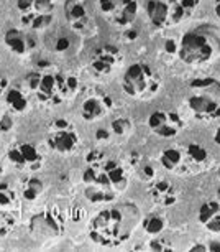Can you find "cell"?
<instances>
[{"label":"cell","mask_w":220,"mask_h":252,"mask_svg":"<svg viewBox=\"0 0 220 252\" xmlns=\"http://www.w3.org/2000/svg\"><path fill=\"white\" fill-rule=\"evenodd\" d=\"M138 222H140V209L132 203L104 209L92 220L90 237L99 246H118L133 234Z\"/></svg>","instance_id":"obj_1"},{"label":"cell","mask_w":220,"mask_h":252,"mask_svg":"<svg viewBox=\"0 0 220 252\" xmlns=\"http://www.w3.org/2000/svg\"><path fill=\"white\" fill-rule=\"evenodd\" d=\"M220 53V40L214 33L195 30L183 36L179 56L184 63H204Z\"/></svg>","instance_id":"obj_2"},{"label":"cell","mask_w":220,"mask_h":252,"mask_svg":"<svg viewBox=\"0 0 220 252\" xmlns=\"http://www.w3.org/2000/svg\"><path fill=\"white\" fill-rule=\"evenodd\" d=\"M27 88L41 104L58 106L66 99L64 94V74H55L50 71H33L27 76Z\"/></svg>","instance_id":"obj_3"},{"label":"cell","mask_w":220,"mask_h":252,"mask_svg":"<svg viewBox=\"0 0 220 252\" xmlns=\"http://www.w3.org/2000/svg\"><path fill=\"white\" fill-rule=\"evenodd\" d=\"M194 93L189 97V107L204 119H217L220 116V83L214 78L194 79L191 83Z\"/></svg>","instance_id":"obj_4"},{"label":"cell","mask_w":220,"mask_h":252,"mask_svg":"<svg viewBox=\"0 0 220 252\" xmlns=\"http://www.w3.org/2000/svg\"><path fill=\"white\" fill-rule=\"evenodd\" d=\"M160 86L156 71L150 64L135 63L127 69L122 88L132 97H148L156 93Z\"/></svg>","instance_id":"obj_5"},{"label":"cell","mask_w":220,"mask_h":252,"mask_svg":"<svg viewBox=\"0 0 220 252\" xmlns=\"http://www.w3.org/2000/svg\"><path fill=\"white\" fill-rule=\"evenodd\" d=\"M79 139L73 124L66 119H55L48 126V145L58 154H71L78 149Z\"/></svg>","instance_id":"obj_6"},{"label":"cell","mask_w":220,"mask_h":252,"mask_svg":"<svg viewBox=\"0 0 220 252\" xmlns=\"http://www.w3.org/2000/svg\"><path fill=\"white\" fill-rule=\"evenodd\" d=\"M99 7L100 12L117 27L130 25L138 12L137 0H99Z\"/></svg>","instance_id":"obj_7"},{"label":"cell","mask_w":220,"mask_h":252,"mask_svg":"<svg viewBox=\"0 0 220 252\" xmlns=\"http://www.w3.org/2000/svg\"><path fill=\"white\" fill-rule=\"evenodd\" d=\"M30 231L38 239H53L63 232V220L56 209H48L30 220Z\"/></svg>","instance_id":"obj_8"},{"label":"cell","mask_w":220,"mask_h":252,"mask_svg":"<svg viewBox=\"0 0 220 252\" xmlns=\"http://www.w3.org/2000/svg\"><path fill=\"white\" fill-rule=\"evenodd\" d=\"M148 126H150V129L156 135L165 137V139H171V137H176L179 134L181 127H183V121L174 112L156 111L148 119Z\"/></svg>","instance_id":"obj_9"},{"label":"cell","mask_w":220,"mask_h":252,"mask_svg":"<svg viewBox=\"0 0 220 252\" xmlns=\"http://www.w3.org/2000/svg\"><path fill=\"white\" fill-rule=\"evenodd\" d=\"M7 157L13 165L20 166V168L33 170L36 166H40L43 161L40 150L33 144H28V142H20V144L12 145L7 152Z\"/></svg>","instance_id":"obj_10"},{"label":"cell","mask_w":220,"mask_h":252,"mask_svg":"<svg viewBox=\"0 0 220 252\" xmlns=\"http://www.w3.org/2000/svg\"><path fill=\"white\" fill-rule=\"evenodd\" d=\"M64 15L71 28L79 33H85L90 28V15L85 0H66Z\"/></svg>","instance_id":"obj_11"},{"label":"cell","mask_w":220,"mask_h":252,"mask_svg":"<svg viewBox=\"0 0 220 252\" xmlns=\"http://www.w3.org/2000/svg\"><path fill=\"white\" fill-rule=\"evenodd\" d=\"M112 107V99L105 96L102 93H90L85 96L81 106V114L85 121H97V119L104 117L109 109Z\"/></svg>","instance_id":"obj_12"},{"label":"cell","mask_w":220,"mask_h":252,"mask_svg":"<svg viewBox=\"0 0 220 252\" xmlns=\"http://www.w3.org/2000/svg\"><path fill=\"white\" fill-rule=\"evenodd\" d=\"M117 61H118V48L105 45L94 51L90 66H92L94 73L104 76V74H109L110 71L115 68Z\"/></svg>","instance_id":"obj_13"},{"label":"cell","mask_w":220,"mask_h":252,"mask_svg":"<svg viewBox=\"0 0 220 252\" xmlns=\"http://www.w3.org/2000/svg\"><path fill=\"white\" fill-rule=\"evenodd\" d=\"M5 43L18 56H25L28 53H31L36 48V41L31 35H28L27 32L18 30V28H10L5 33Z\"/></svg>","instance_id":"obj_14"},{"label":"cell","mask_w":220,"mask_h":252,"mask_svg":"<svg viewBox=\"0 0 220 252\" xmlns=\"http://www.w3.org/2000/svg\"><path fill=\"white\" fill-rule=\"evenodd\" d=\"M100 165H102L104 172L107 175L110 189H112L113 193L123 191L128 185V178H127V173H125V170H123V166L118 163L117 160L109 158V157H105V158L100 161Z\"/></svg>","instance_id":"obj_15"},{"label":"cell","mask_w":220,"mask_h":252,"mask_svg":"<svg viewBox=\"0 0 220 252\" xmlns=\"http://www.w3.org/2000/svg\"><path fill=\"white\" fill-rule=\"evenodd\" d=\"M199 221L210 232H220V203L207 201L199 209Z\"/></svg>","instance_id":"obj_16"},{"label":"cell","mask_w":220,"mask_h":252,"mask_svg":"<svg viewBox=\"0 0 220 252\" xmlns=\"http://www.w3.org/2000/svg\"><path fill=\"white\" fill-rule=\"evenodd\" d=\"M150 194L158 204H163V206H171L178 199L176 198V189L168 180H158L156 183H153L150 188Z\"/></svg>","instance_id":"obj_17"},{"label":"cell","mask_w":220,"mask_h":252,"mask_svg":"<svg viewBox=\"0 0 220 252\" xmlns=\"http://www.w3.org/2000/svg\"><path fill=\"white\" fill-rule=\"evenodd\" d=\"M146 12L155 27H163L169 22V3L166 0H148Z\"/></svg>","instance_id":"obj_18"},{"label":"cell","mask_w":220,"mask_h":252,"mask_svg":"<svg viewBox=\"0 0 220 252\" xmlns=\"http://www.w3.org/2000/svg\"><path fill=\"white\" fill-rule=\"evenodd\" d=\"M20 22L23 27L33 32L46 30L53 22V13H22Z\"/></svg>","instance_id":"obj_19"},{"label":"cell","mask_w":220,"mask_h":252,"mask_svg":"<svg viewBox=\"0 0 220 252\" xmlns=\"http://www.w3.org/2000/svg\"><path fill=\"white\" fill-rule=\"evenodd\" d=\"M17 8L22 13H53V0H17Z\"/></svg>","instance_id":"obj_20"},{"label":"cell","mask_w":220,"mask_h":252,"mask_svg":"<svg viewBox=\"0 0 220 252\" xmlns=\"http://www.w3.org/2000/svg\"><path fill=\"white\" fill-rule=\"evenodd\" d=\"M3 97H5V102L8 104V107L15 112H25L27 109L30 107V99H28V96L22 89L10 88Z\"/></svg>","instance_id":"obj_21"},{"label":"cell","mask_w":220,"mask_h":252,"mask_svg":"<svg viewBox=\"0 0 220 252\" xmlns=\"http://www.w3.org/2000/svg\"><path fill=\"white\" fill-rule=\"evenodd\" d=\"M20 191H22V196L25 198L27 201H35V199L45 191V183L38 177H28L22 182Z\"/></svg>","instance_id":"obj_22"},{"label":"cell","mask_w":220,"mask_h":252,"mask_svg":"<svg viewBox=\"0 0 220 252\" xmlns=\"http://www.w3.org/2000/svg\"><path fill=\"white\" fill-rule=\"evenodd\" d=\"M160 161L166 170H169V172H178L184 161L183 152L179 149H174V147H169V149L163 150Z\"/></svg>","instance_id":"obj_23"},{"label":"cell","mask_w":220,"mask_h":252,"mask_svg":"<svg viewBox=\"0 0 220 252\" xmlns=\"http://www.w3.org/2000/svg\"><path fill=\"white\" fill-rule=\"evenodd\" d=\"M85 198L92 203H105V201H112L115 193L110 191V189L100 188V187H85Z\"/></svg>","instance_id":"obj_24"},{"label":"cell","mask_w":220,"mask_h":252,"mask_svg":"<svg viewBox=\"0 0 220 252\" xmlns=\"http://www.w3.org/2000/svg\"><path fill=\"white\" fill-rule=\"evenodd\" d=\"M17 201V191L10 183L0 182V206L7 208Z\"/></svg>","instance_id":"obj_25"},{"label":"cell","mask_w":220,"mask_h":252,"mask_svg":"<svg viewBox=\"0 0 220 252\" xmlns=\"http://www.w3.org/2000/svg\"><path fill=\"white\" fill-rule=\"evenodd\" d=\"M165 226H166L165 220L160 218V216H156V215L148 216L146 220L143 221V227H145V231L148 232V234H151V236L160 234V232L165 229Z\"/></svg>","instance_id":"obj_26"},{"label":"cell","mask_w":220,"mask_h":252,"mask_svg":"<svg viewBox=\"0 0 220 252\" xmlns=\"http://www.w3.org/2000/svg\"><path fill=\"white\" fill-rule=\"evenodd\" d=\"M186 154H188V157L194 163H204L207 160V150L197 144H189L188 149H186Z\"/></svg>","instance_id":"obj_27"},{"label":"cell","mask_w":220,"mask_h":252,"mask_svg":"<svg viewBox=\"0 0 220 252\" xmlns=\"http://www.w3.org/2000/svg\"><path fill=\"white\" fill-rule=\"evenodd\" d=\"M15 227V218L8 211H0V237H5Z\"/></svg>","instance_id":"obj_28"},{"label":"cell","mask_w":220,"mask_h":252,"mask_svg":"<svg viewBox=\"0 0 220 252\" xmlns=\"http://www.w3.org/2000/svg\"><path fill=\"white\" fill-rule=\"evenodd\" d=\"M13 129V119L8 112L0 109V139Z\"/></svg>","instance_id":"obj_29"},{"label":"cell","mask_w":220,"mask_h":252,"mask_svg":"<svg viewBox=\"0 0 220 252\" xmlns=\"http://www.w3.org/2000/svg\"><path fill=\"white\" fill-rule=\"evenodd\" d=\"M110 127H112V132L115 135H125L128 130H130V122L127 121V119H115V121H112L110 124Z\"/></svg>","instance_id":"obj_30"},{"label":"cell","mask_w":220,"mask_h":252,"mask_svg":"<svg viewBox=\"0 0 220 252\" xmlns=\"http://www.w3.org/2000/svg\"><path fill=\"white\" fill-rule=\"evenodd\" d=\"M78 88H79V83L74 76H64V94H66V97H69L71 94H74L76 91H78Z\"/></svg>","instance_id":"obj_31"},{"label":"cell","mask_w":220,"mask_h":252,"mask_svg":"<svg viewBox=\"0 0 220 252\" xmlns=\"http://www.w3.org/2000/svg\"><path fill=\"white\" fill-rule=\"evenodd\" d=\"M150 249L151 251H171V246L166 244L163 239H153L150 241Z\"/></svg>","instance_id":"obj_32"},{"label":"cell","mask_w":220,"mask_h":252,"mask_svg":"<svg viewBox=\"0 0 220 252\" xmlns=\"http://www.w3.org/2000/svg\"><path fill=\"white\" fill-rule=\"evenodd\" d=\"M140 177H141V180H145V182H150V180L155 177V170H153V166H150V165L143 166V168L140 170Z\"/></svg>","instance_id":"obj_33"},{"label":"cell","mask_w":220,"mask_h":252,"mask_svg":"<svg viewBox=\"0 0 220 252\" xmlns=\"http://www.w3.org/2000/svg\"><path fill=\"white\" fill-rule=\"evenodd\" d=\"M7 91H8V78H5V76H0V97L5 96Z\"/></svg>","instance_id":"obj_34"},{"label":"cell","mask_w":220,"mask_h":252,"mask_svg":"<svg viewBox=\"0 0 220 252\" xmlns=\"http://www.w3.org/2000/svg\"><path fill=\"white\" fill-rule=\"evenodd\" d=\"M68 48H69V40H68V38H61V40H58V43H56V50L64 51Z\"/></svg>","instance_id":"obj_35"},{"label":"cell","mask_w":220,"mask_h":252,"mask_svg":"<svg viewBox=\"0 0 220 252\" xmlns=\"http://www.w3.org/2000/svg\"><path fill=\"white\" fill-rule=\"evenodd\" d=\"M95 139H97V140H109L110 139V132L107 129H99L97 134H95Z\"/></svg>","instance_id":"obj_36"},{"label":"cell","mask_w":220,"mask_h":252,"mask_svg":"<svg viewBox=\"0 0 220 252\" xmlns=\"http://www.w3.org/2000/svg\"><path fill=\"white\" fill-rule=\"evenodd\" d=\"M165 48H166V51H168V53H176V50H178V46H176V43L173 40H166V43H165Z\"/></svg>","instance_id":"obj_37"},{"label":"cell","mask_w":220,"mask_h":252,"mask_svg":"<svg viewBox=\"0 0 220 252\" xmlns=\"http://www.w3.org/2000/svg\"><path fill=\"white\" fill-rule=\"evenodd\" d=\"M207 251H217V252H220V242L219 241H212L207 246Z\"/></svg>","instance_id":"obj_38"},{"label":"cell","mask_w":220,"mask_h":252,"mask_svg":"<svg viewBox=\"0 0 220 252\" xmlns=\"http://www.w3.org/2000/svg\"><path fill=\"white\" fill-rule=\"evenodd\" d=\"M191 251L192 252H200V251H207V246H204V244H195L191 247Z\"/></svg>","instance_id":"obj_39"},{"label":"cell","mask_w":220,"mask_h":252,"mask_svg":"<svg viewBox=\"0 0 220 252\" xmlns=\"http://www.w3.org/2000/svg\"><path fill=\"white\" fill-rule=\"evenodd\" d=\"M215 13L220 17V0H215Z\"/></svg>","instance_id":"obj_40"},{"label":"cell","mask_w":220,"mask_h":252,"mask_svg":"<svg viewBox=\"0 0 220 252\" xmlns=\"http://www.w3.org/2000/svg\"><path fill=\"white\" fill-rule=\"evenodd\" d=\"M214 140H215V144H217V145H220V129L217 130V134H215Z\"/></svg>","instance_id":"obj_41"},{"label":"cell","mask_w":220,"mask_h":252,"mask_svg":"<svg viewBox=\"0 0 220 252\" xmlns=\"http://www.w3.org/2000/svg\"><path fill=\"white\" fill-rule=\"evenodd\" d=\"M2 173H3V166H2V163H0V177H2Z\"/></svg>","instance_id":"obj_42"},{"label":"cell","mask_w":220,"mask_h":252,"mask_svg":"<svg viewBox=\"0 0 220 252\" xmlns=\"http://www.w3.org/2000/svg\"><path fill=\"white\" fill-rule=\"evenodd\" d=\"M217 196H219V203H220V188H219V191H217Z\"/></svg>","instance_id":"obj_43"}]
</instances>
